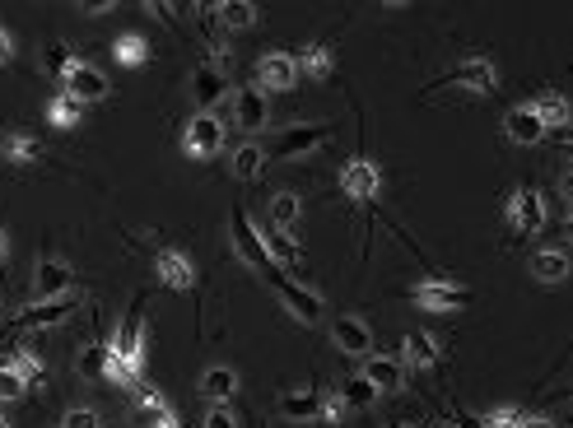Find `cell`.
<instances>
[{
  "instance_id": "46",
  "label": "cell",
  "mask_w": 573,
  "mask_h": 428,
  "mask_svg": "<svg viewBox=\"0 0 573 428\" xmlns=\"http://www.w3.org/2000/svg\"><path fill=\"white\" fill-rule=\"evenodd\" d=\"M5 252H10V233L0 228V261H5Z\"/></svg>"
},
{
  "instance_id": "20",
  "label": "cell",
  "mask_w": 573,
  "mask_h": 428,
  "mask_svg": "<svg viewBox=\"0 0 573 428\" xmlns=\"http://www.w3.org/2000/svg\"><path fill=\"white\" fill-rule=\"evenodd\" d=\"M201 396H210L215 405H229L233 396H238V373H233L229 363L205 368V373H201Z\"/></svg>"
},
{
  "instance_id": "39",
  "label": "cell",
  "mask_w": 573,
  "mask_h": 428,
  "mask_svg": "<svg viewBox=\"0 0 573 428\" xmlns=\"http://www.w3.org/2000/svg\"><path fill=\"white\" fill-rule=\"evenodd\" d=\"M201 428H238V419H233L229 405H215V410L201 419Z\"/></svg>"
},
{
  "instance_id": "13",
  "label": "cell",
  "mask_w": 573,
  "mask_h": 428,
  "mask_svg": "<svg viewBox=\"0 0 573 428\" xmlns=\"http://www.w3.org/2000/svg\"><path fill=\"white\" fill-rule=\"evenodd\" d=\"M70 280H75V270H70L66 261H52V256H42V261H38V275H33V294H38V303H47V298H66V294H70Z\"/></svg>"
},
{
  "instance_id": "7",
  "label": "cell",
  "mask_w": 573,
  "mask_h": 428,
  "mask_svg": "<svg viewBox=\"0 0 573 428\" xmlns=\"http://www.w3.org/2000/svg\"><path fill=\"white\" fill-rule=\"evenodd\" d=\"M61 80H66V94L80 98V103H103V98H108V89H112L108 75H103L98 66H89V61H75V66H70Z\"/></svg>"
},
{
  "instance_id": "30",
  "label": "cell",
  "mask_w": 573,
  "mask_h": 428,
  "mask_svg": "<svg viewBox=\"0 0 573 428\" xmlns=\"http://www.w3.org/2000/svg\"><path fill=\"white\" fill-rule=\"evenodd\" d=\"M112 56H117V61H122V66H145V61H150V42L140 38V33H122V38L112 42Z\"/></svg>"
},
{
  "instance_id": "33",
  "label": "cell",
  "mask_w": 573,
  "mask_h": 428,
  "mask_svg": "<svg viewBox=\"0 0 573 428\" xmlns=\"http://www.w3.org/2000/svg\"><path fill=\"white\" fill-rule=\"evenodd\" d=\"M131 410H136V419H150V415H159V410H168V401H164V391H154L140 382V387L131 391Z\"/></svg>"
},
{
  "instance_id": "8",
  "label": "cell",
  "mask_w": 573,
  "mask_h": 428,
  "mask_svg": "<svg viewBox=\"0 0 573 428\" xmlns=\"http://www.w3.org/2000/svg\"><path fill=\"white\" fill-rule=\"evenodd\" d=\"M378 187H382V173H378V163L373 159H350L341 168V191L350 196V201H373L378 196Z\"/></svg>"
},
{
  "instance_id": "5",
  "label": "cell",
  "mask_w": 573,
  "mask_h": 428,
  "mask_svg": "<svg viewBox=\"0 0 573 428\" xmlns=\"http://www.w3.org/2000/svg\"><path fill=\"white\" fill-rule=\"evenodd\" d=\"M331 140V126H289L285 135H275V149H266V159H299V154H313L317 145Z\"/></svg>"
},
{
  "instance_id": "28",
  "label": "cell",
  "mask_w": 573,
  "mask_h": 428,
  "mask_svg": "<svg viewBox=\"0 0 573 428\" xmlns=\"http://www.w3.org/2000/svg\"><path fill=\"white\" fill-rule=\"evenodd\" d=\"M215 19L224 28H233V33H238V28H252L257 24V5H252V0H219L215 5Z\"/></svg>"
},
{
  "instance_id": "27",
  "label": "cell",
  "mask_w": 573,
  "mask_h": 428,
  "mask_svg": "<svg viewBox=\"0 0 573 428\" xmlns=\"http://www.w3.org/2000/svg\"><path fill=\"white\" fill-rule=\"evenodd\" d=\"M0 154H5L10 163H38L42 159V140H38V135L14 131V135H5V140H0Z\"/></svg>"
},
{
  "instance_id": "37",
  "label": "cell",
  "mask_w": 573,
  "mask_h": 428,
  "mask_svg": "<svg viewBox=\"0 0 573 428\" xmlns=\"http://www.w3.org/2000/svg\"><path fill=\"white\" fill-rule=\"evenodd\" d=\"M24 396V382L5 368V359H0V405H10V401H19Z\"/></svg>"
},
{
  "instance_id": "29",
  "label": "cell",
  "mask_w": 573,
  "mask_h": 428,
  "mask_svg": "<svg viewBox=\"0 0 573 428\" xmlns=\"http://www.w3.org/2000/svg\"><path fill=\"white\" fill-rule=\"evenodd\" d=\"M299 214H303V201L294 196V191H275L271 196V228L289 233V228L299 224Z\"/></svg>"
},
{
  "instance_id": "9",
  "label": "cell",
  "mask_w": 573,
  "mask_h": 428,
  "mask_svg": "<svg viewBox=\"0 0 573 428\" xmlns=\"http://www.w3.org/2000/svg\"><path fill=\"white\" fill-rule=\"evenodd\" d=\"M299 84V70H294V56L289 52H271V56H261L257 61V89L261 94H289Z\"/></svg>"
},
{
  "instance_id": "44",
  "label": "cell",
  "mask_w": 573,
  "mask_h": 428,
  "mask_svg": "<svg viewBox=\"0 0 573 428\" xmlns=\"http://www.w3.org/2000/svg\"><path fill=\"white\" fill-rule=\"evenodd\" d=\"M522 428H555V419H546V415H527V419H522Z\"/></svg>"
},
{
  "instance_id": "34",
  "label": "cell",
  "mask_w": 573,
  "mask_h": 428,
  "mask_svg": "<svg viewBox=\"0 0 573 428\" xmlns=\"http://www.w3.org/2000/svg\"><path fill=\"white\" fill-rule=\"evenodd\" d=\"M5 368H10V373L19 377L24 387H28V382H38V377H42V359H38V354H28V349H14L10 359H5Z\"/></svg>"
},
{
  "instance_id": "22",
  "label": "cell",
  "mask_w": 573,
  "mask_h": 428,
  "mask_svg": "<svg viewBox=\"0 0 573 428\" xmlns=\"http://www.w3.org/2000/svg\"><path fill=\"white\" fill-rule=\"evenodd\" d=\"M532 275L541 284H564L569 280V252L564 247H546V252L532 256Z\"/></svg>"
},
{
  "instance_id": "25",
  "label": "cell",
  "mask_w": 573,
  "mask_h": 428,
  "mask_svg": "<svg viewBox=\"0 0 573 428\" xmlns=\"http://www.w3.org/2000/svg\"><path fill=\"white\" fill-rule=\"evenodd\" d=\"M80 117H84V103H80V98H70L66 89H61V94L47 103V121H52L56 131H75V126H80Z\"/></svg>"
},
{
  "instance_id": "36",
  "label": "cell",
  "mask_w": 573,
  "mask_h": 428,
  "mask_svg": "<svg viewBox=\"0 0 573 428\" xmlns=\"http://www.w3.org/2000/svg\"><path fill=\"white\" fill-rule=\"evenodd\" d=\"M42 61H47V70H52V75H66V70L75 66V52H70L66 42H52V47H47V56H42Z\"/></svg>"
},
{
  "instance_id": "14",
  "label": "cell",
  "mask_w": 573,
  "mask_h": 428,
  "mask_svg": "<svg viewBox=\"0 0 573 428\" xmlns=\"http://www.w3.org/2000/svg\"><path fill=\"white\" fill-rule=\"evenodd\" d=\"M364 359H369V363H364V373H359V377H364L378 396H382V391H401V387H406V368H401V359H392V354H364Z\"/></svg>"
},
{
  "instance_id": "41",
  "label": "cell",
  "mask_w": 573,
  "mask_h": 428,
  "mask_svg": "<svg viewBox=\"0 0 573 428\" xmlns=\"http://www.w3.org/2000/svg\"><path fill=\"white\" fill-rule=\"evenodd\" d=\"M140 428H182V424H178V415H173V410H159V415L140 419Z\"/></svg>"
},
{
  "instance_id": "21",
  "label": "cell",
  "mask_w": 573,
  "mask_h": 428,
  "mask_svg": "<svg viewBox=\"0 0 573 428\" xmlns=\"http://www.w3.org/2000/svg\"><path fill=\"white\" fill-rule=\"evenodd\" d=\"M317 410H322V391L317 387H294L280 396V415L294 419V424H303V419H313Z\"/></svg>"
},
{
  "instance_id": "26",
  "label": "cell",
  "mask_w": 573,
  "mask_h": 428,
  "mask_svg": "<svg viewBox=\"0 0 573 428\" xmlns=\"http://www.w3.org/2000/svg\"><path fill=\"white\" fill-rule=\"evenodd\" d=\"M266 173V149L261 145H238L233 149V177L238 182H257Z\"/></svg>"
},
{
  "instance_id": "6",
  "label": "cell",
  "mask_w": 573,
  "mask_h": 428,
  "mask_svg": "<svg viewBox=\"0 0 573 428\" xmlns=\"http://www.w3.org/2000/svg\"><path fill=\"white\" fill-rule=\"evenodd\" d=\"M410 298L420 303L424 312H457L471 303V294H466L462 284H452V280H424L410 289Z\"/></svg>"
},
{
  "instance_id": "42",
  "label": "cell",
  "mask_w": 573,
  "mask_h": 428,
  "mask_svg": "<svg viewBox=\"0 0 573 428\" xmlns=\"http://www.w3.org/2000/svg\"><path fill=\"white\" fill-rule=\"evenodd\" d=\"M98 368H103V345H94V349H89V354H84V359H80V373H89V377H94Z\"/></svg>"
},
{
  "instance_id": "43",
  "label": "cell",
  "mask_w": 573,
  "mask_h": 428,
  "mask_svg": "<svg viewBox=\"0 0 573 428\" xmlns=\"http://www.w3.org/2000/svg\"><path fill=\"white\" fill-rule=\"evenodd\" d=\"M10 61H14V33L0 24V66H10Z\"/></svg>"
},
{
  "instance_id": "35",
  "label": "cell",
  "mask_w": 573,
  "mask_h": 428,
  "mask_svg": "<svg viewBox=\"0 0 573 428\" xmlns=\"http://www.w3.org/2000/svg\"><path fill=\"white\" fill-rule=\"evenodd\" d=\"M522 419H527V415H522L518 405H494L480 424H485V428H522Z\"/></svg>"
},
{
  "instance_id": "32",
  "label": "cell",
  "mask_w": 573,
  "mask_h": 428,
  "mask_svg": "<svg viewBox=\"0 0 573 428\" xmlns=\"http://www.w3.org/2000/svg\"><path fill=\"white\" fill-rule=\"evenodd\" d=\"M341 401H345V410H369V405L378 401V391H373L364 377H350V382H341Z\"/></svg>"
},
{
  "instance_id": "11",
  "label": "cell",
  "mask_w": 573,
  "mask_h": 428,
  "mask_svg": "<svg viewBox=\"0 0 573 428\" xmlns=\"http://www.w3.org/2000/svg\"><path fill=\"white\" fill-rule=\"evenodd\" d=\"M154 270H159L164 289H178V294L196 289V266H191V256L178 252V247H164V252H159V261H154Z\"/></svg>"
},
{
  "instance_id": "16",
  "label": "cell",
  "mask_w": 573,
  "mask_h": 428,
  "mask_svg": "<svg viewBox=\"0 0 573 428\" xmlns=\"http://www.w3.org/2000/svg\"><path fill=\"white\" fill-rule=\"evenodd\" d=\"M224 94H229V75L219 66H196V75H191V98L201 103V112H210L215 103H224Z\"/></svg>"
},
{
  "instance_id": "47",
  "label": "cell",
  "mask_w": 573,
  "mask_h": 428,
  "mask_svg": "<svg viewBox=\"0 0 573 428\" xmlns=\"http://www.w3.org/2000/svg\"><path fill=\"white\" fill-rule=\"evenodd\" d=\"M0 428H10V419H5V415H0Z\"/></svg>"
},
{
  "instance_id": "38",
  "label": "cell",
  "mask_w": 573,
  "mask_h": 428,
  "mask_svg": "<svg viewBox=\"0 0 573 428\" xmlns=\"http://www.w3.org/2000/svg\"><path fill=\"white\" fill-rule=\"evenodd\" d=\"M317 415L327 419V424H341V419L350 415V410H345V401H341V391H331V396H322V410H317Z\"/></svg>"
},
{
  "instance_id": "18",
  "label": "cell",
  "mask_w": 573,
  "mask_h": 428,
  "mask_svg": "<svg viewBox=\"0 0 573 428\" xmlns=\"http://www.w3.org/2000/svg\"><path fill=\"white\" fill-rule=\"evenodd\" d=\"M233 117H238L243 131H261L266 117H271V98L261 94L257 84H252V89H238V98H233Z\"/></svg>"
},
{
  "instance_id": "4",
  "label": "cell",
  "mask_w": 573,
  "mask_h": 428,
  "mask_svg": "<svg viewBox=\"0 0 573 428\" xmlns=\"http://www.w3.org/2000/svg\"><path fill=\"white\" fill-rule=\"evenodd\" d=\"M508 224L518 228V233H541L546 228V196L536 187H518L513 196H508Z\"/></svg>"
},
{
  "instance_id": "10",
  "label": "cell",
  "mask_w": 573,
  "mask_h": 428,
  "mask_svg": "<svg viewBox=\"0 0 573 428\" xmlns=\"http://www.w3.org/2000/svg\"><path fill=\"white\" fill-rule=\"evenodd\" d=\"M448 80L462 84V89H471V94H494V89H499V70H494L490 56H466Z\"/></svg>"
},
{
  "instance_id": "24",
  "label": "cell",
  "mask_w": 573,
  "mask_h": 428,
  "mask_svg": "<svg viewBox=\"0 0 573 428\" xmlns=\"http://www.w3.org/2000/svg\"><path fill=\"white\" fill-rule=\"evenodd\" d=\"M294 70L308 75V80H327L331 70H336V56H331V47H303V52L294 56Z\"/></svg>"
},
{
  "instance_id": "49",
  "label": "cell",
  "mask_w": 573,
  "mask_h": 428,
  "mask_svg": "<svg viewBox=\"0 0 573 428\" xmlns=\"http://www.w3.org/2000/svg\"><path fill=\"white\" fill-rule=\"evenodd\" d=\"M406 428H415V424H406Z\"/></svg>"
},
{
  "instance_id": "23",
  "label": "cell",
  "mask_w": 573,
  "mask_h": 428,
  "mask_svg": "<svg viewBox=\"0 0 573 428\" xmlns=\"http://www.w3.org/2000/svg\"><path fill=\"white\" fill-rule=\"evenodd\" d=\"M401 359L410 363V368H434L438 363V340L424 331H410L406 340H401Z\"/></svg>"
},
{
  "instance_id": "19",
  "label": "cell",
  "mask_w": 573,
  "mask_h": 428,
  "mask_svg": "<svg viewBox=\"0 0 573 428\" xmlns=\"http://www.w3.org/2000/svg\"><path fill=\"white\" fill-rule=\"evenodd\" d=\"M504 126H508V140H513V145H541V140H546V126H541V117H536L532 103L513 107Z\"/></svg>"
},
{
  "instance_id": "2",
  "label": "cell",
  "mask_w": 573,
  "mask_h": 428,
  "mask_svg": "<svg viewBox=\"0 0 573 428\" xmlns=\"http://www.w3.org/2000/svg\"><path fill=\"white\" fill-rule=\"evenodd\" d=\"M219 149H224V121L215 112H196L182 126V154L187 159H215Z\"/></svg>"
},
{
  "instance_id": "1",
  "label": "cell",
  "mask_w": 573,
  "mask_h": 428,
  "mask_svg": "<svg viewBox=\"0 0 573 428\" xmlns=\"http://www.w3.org/2000/svg\"><path fill=\"white\" fill-rule=\"evenodd\" d=\"M233 242H238V252H243V261L252 270H257L261 280L271 284L275 294H280V303H285L289 312H294V317L303 321V326H313L317 317H322V298L313 294V289H303L299 280H289L285 270L275 266L271 256L261 252V238H257V224H252V219H247V210H233Z\"/></svg>"
},
{
  "instance_id": "48",
  "label": "cell",
  "mask_w": 573,
  "mask_h": 428,
  "mask_svg": "<svg viewBox=\"0 0 573 428\" xmlns=\"http://www.w3.org/2000/svg\"><path fill=\"white\" fill-rule=\"evenodd\" d=\"M452 428H462V424H452Z\"/></svg>"
},
{
  "instance_id": "31",
  "label": "cell",
  "mask_w": 573,
  "mask_h": 428,
  "mask_svg": "<svg viewBox=\"0 0 573 428\" xmlns=\"http://www.w3.org/2000/svg\"><path fill=\"white\" fill-rule=\"evenodd\" d=\"M532 107H536V117H541V126H546V131H560V126H569V103H564L560 94H541Z\"/></svg>"
},
{
  "instance_id": "12",
  "label": "cell",
  "mask_w": 573,
  "mask_h": 428,
  "mask_svg": "<svg viewBox=\"0 0 573 428\" xmlns=\"http://www.w3.org/2000/svg\"><path fill=\"white\" fill-rule=\"evenodd\" d=\"M331 340H336V349L350 354V359H364V354L373 349L369 321H359V317H336V321H331Z\"/></svg>"
},
{
  "instance_id": "17",
  "label": "cell",
  "mask_w": 573,
  "mask_h": 428,
  "mask_svg": "<svg viewBox=\"0 0 573 428\" xmlns=\"http://www.w3.org/2000/svg\"><path fill=\"white\" fill-rule=\"evenodd\" d=\"M75 312V298H47V303H33L28 312H19V326L24 331H47V326H61V321Z\"/></svg>"
},
{
  "instance_id": "40",
  "label": "cell",
  "mask_w": 573,
  "mask_h": 428,
  "mask_svg": "<svg viewBox=\"0 0 573 428\" xmlns=\"http://www.w3.org/2000/svg\"><path fill=\"white\" fill-rule=\"evenodd\" d=\"M61 428H98V415L94 410H70V415L61 419Z\"/></svg>"
},
{
  "instance_id": "15",
  "label": "cell",
  "mask_w": 573,
  "mask_h": 428,
  "mask_svg": "<svg viewBox=\"0 0 573 428\" xmlns=\"http://www.w3.org/2000/svg\"><path fill=\"white\" fill-rule=\"evenodd\" d=\"M257 238H261V252L271 256V261H275L280 270H285V275H289V270H299V266H303V247H299L294 238H289V233H280V228L266 224V228H257Z\"/></svg>"
},
{
  "instance_id": "3",
  "label": "cell",
  "mask_w": 573,
  "mask_h": 428,
  "mask_svg": "<svg viewBox=\"0 0 573 428\" xmlns=\"http://www.w3.org/2000/svg\"><path fill=\"white\" fill-rule=\"evenodd\" d=\"M112 359H122L126 368H145V303H136V308L126 312V321L117 326V335H112L108 345Z\"/></svg>"
},
{
  "instance_id": "45",
  "label": "cell",
  "mask_w": 573,
  "mask_h": 428,
  "mask_svg": "<svg viewBox=\"0 0 573 428\" xmlns=\"http://www.w3.org/2000/svg\"><path fill=\"white\" fill-rule=\"evenodd\" d=\"M145 10H150L154 19H173V5H159V0H150V5H145Z\"/></svg>"
}]
</instances>
